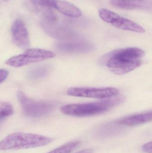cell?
<instances>
[{"mask_svg":"<svg viewBox=\"0 0 152 153\" xmlns=\"http://www.w3.org/2000/svg\"><path fill=\"white\" fill-rule=\"evenodd\" d=\"M152 117V111H149L125 117L117 123L119 126H134L151 121Z\"/></svg>","mask_w":152,"mask_h":153,"instance_id":"obj_12","label":"cell"},{"mask_svg":"<svg viewBox=\"0 0 152 153\" xmlns=\"http://www.w3.org/2000/svg\"><path fill=\"white\" fill-rule=\"evenodd\" d=\"M81 143L78 141H72L67 143L47 153H70Z\"/></svg>","mask_w":152,"mask_h":153,"instance_id":"obj_14","label":"cell"},{"mask_svg":"<svg viewBox=\"0 0 152 153\" xmlns=\"http://www.w3.org/2000/svg\"><path fill=\"white\" fill-rule=\"evenodd\" d=\"M145 55L143 50L130 47L117 49L104 55L100 62L105 65L109 71L117 75L128 73L142 65Z\"/></svg>","mask_w":152,"mask_h":153,"instance_id":"obj_1","label":"cell"},{"mask_svg":"<svg viewBox=\"0 0 152 153\" xmlns=\"http://www.w3.org/2000/svg\"><path fill=\"white\" fill-rule=\"evenodd\" d=\"M55 48L58 51L70 53H84L92 52L95 46L86 41H70L59 42L56 44Z\"/></svg>","mask_w":152,"mask_h":153,"instance_id":"obj_10","label":"cell"},{"mask_svg":"<svg viewBox=\"0 0 152 153\" xmlns=\"http://www.w3.org/2000/svg\"><path fill=\"white\" fill-rule=\"evenodd\" d=\"M9 72L4 69H0V83L3 82L8 77Z\"/></svg>","mask_w":152,"mask_h":153,"instance_id":"obj_16","label":"cell"},{"mask_svg":"<svg viewBox=\"0 0 152 153\" xmlns=\"http://www.w3.org/2000/svg\"><path fill=\"white\" fill-rule=\"evenodd\" d=\"M17 96L25 115L31 117L46 116L58 105L57 102L52 101H39L31 99L21 91H18Z\"/></svg>","mask_w":152,"mask_h":153,"instance_id":"obj_4","label":"cell"},{"mask_svg":"<svg viewBox=\"0 0 152 153\" xmlns=\"http://www.w3.org/2000/svg\"><path fill=\"white\" fill-rule=\"evenodd\" d=\"M53 52L40 48H29L21 54L11 57L5 62L7 65L12 67H22L30 64L42 62L55 57Z\"/></svg>","mask_w":152,"mask_h":153,"instance_id":"obj_5","label":"cell"},{"mask_svg":"<svg viewBox=\"0 0 152 153\" xmlns=\"http://www.w3.org/2000/svg\"><path fill=\"white\" fill-rule=\"evenodd\" d=\"M99 15L102 20L120 29L140 33H144L145 31V29L139 24L108 9H100Z\"/></svg>","mask_w":152,"mask_h":153,"instance_id":"obj_6","label":"cell"},{"mask_svg":"<svg viewBox=\"0 0 152 153\" xmlns=\"http://www.w3.org/2000/svg\"><path fill=\"white\" fill-rule=\"evenodd\" d=\"M112 6L126 10H151V0H110Z\"/></svg>","mask_w":152,"mask_h":153,"instance_id":"obj_11","label":"cell"},{"mask_svg":"<svg viewBox=\"0 0 152 153\" xmlns=\"http://www.w3.org/2000/svg\"><path fill=\"white\" fill-rule=\"evenodd\" d=\"M119 90L114 87H72L67 91L68 95L75 97L97 99H107L116 97Z\"/></svg>","mask_w":152,"mask_h":153,"instance_id":"obj_7","label":"cell"},{"mask_svg":"<svg viewBox=\"0 0 152 153\" xmlns=\"http://www.w3.org/2000/svg\"><path fill=\"white\" fill-rule=\"evenodd\" d=\"M124 100L123 96H119L95 102L69 104L62 107L60 110L62 113L68 116L91 117L109 111L122 103Z\"/></svg>","mask_w":152,"mask_h":153,"instance_id":"obj_2","label":"cell"},{"mask_svg":"<svg viewBox=\"0 0 152 153\" xmlns=\"http://www.w3.org/2000/svg\"><path fill=\"white\" fill-rule=\"evenodd\" d=\"M13 113V108L10 104L4 102H0V119L10 117Z\"/></svg>","mask_w":152,"mask_h":153,"instance_id":"obj_15","label":"cell"},{"mask_svg":"<svg viewBox=\"0 0 152 153\" xmlns=\"http://www.w3.org/2000/svg\"><path fill=\"white\" fill-rule=\"evenodd\" d=\"M142 149L146 153H152V142H149L145 144L142 146Z\"/></svg>","mask_w":152,"mask_h":153,"instance_id":"obj_17","label":"cell"},{"mask_svg":"<svg viewBox=\"0 0 152 153\" xmlns=\"http://www.w3.org/2000/svg\"><path fill=\"white\" fill-rule=\"evenodd\" d=\"M35 7L53 8L61 13L71 18H78L82 15L81 10L69 2L62 0H30Z\"/></svg>","mask_w":152,"mask_h":153,"instance_id":"obj_8","label":"cell"},{"mask_svg":"<svg viewBox=\"0 0 152 153\" xmlns=\"http://www.w3.org/2000/svg\"><path fill=\"white\" fill-rule=\"evenodd\" d=\"M11 33L12 40L16 45L22 49H29L30 41L28 31L22 20L17 19L13 22Z\"/></svg>","mask_w":152,"mask_h":153,"instance_id":"obj_9","label":"cell"},{"mask_svg":"<svg viewBox=\"0 0 152 153\" xmlns=\"http://www.w3.org/2000/svg\"><path fill=\"white\" fill-rule=\"evenodd\" d=\"M53 138L35 134L16 132L7 136L0 142V150L29 149L44 146Z\"/></svg>","mask_w":152,"mask_h":153,"instance_id":"obj_3","label":"cell"},{"mask_svg":"<svg viewBox=\"0 0 152 153\" xmlns=\"http://www.w3.org/2000/svg\"><path fill=\"white\" fill-rule=\"evenodd\" d=\"M51 68L48 65H40L29 70L27 74V76L29 79H40L45 77L50 73Z\"/></svg>","mask_w":152,"mask_h":153,"instance_id":"obj_13","label":"cell"},{"mask_svg":"<svg viewBox=\"0 0 152 153\" xmlns=\"http://www.w3.org/2000/svg\"><path fill=\"white\" fill-rule=\"evenodd\" d=\"M93 150L92 149H85L82 151H79L76 153H93Z\"/></svg>","mask_w":152,"mask_h":153,"instance_id":"obj_18","label":"cell"},{"mask_svg":"<svg viewBox=\"0 0 152 153\" xmlns=\"http://www.w3.org/2000/svg\"><path fill=\"white\" fill-rule=\"evenodd\" d=\"M4 1H9V0H4Z\"/></svg>","mask_w":152,"mask_h":153,"instance_id":"obj_19","label":"cell"}]
</instances>
